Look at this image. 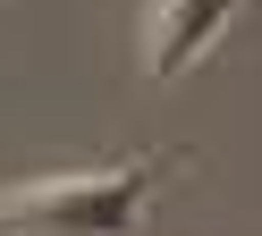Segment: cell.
I'll return each instance as SVG.
<instances>
[{
  "label": "cell",
  "instance_id": "cell-1",
  "mask_svg": "<svg viewBox=\"0 0 262 236\" xmlns=\"http://www.w3.org/2000/svg\"><path fill=\"white\" fill-rule=\"evenodd\" d=\"M161 160H119L93 177H42L0 194V236H136Z\"/></svg>",
  "mask_w": 262,
  "mask_h": 236
},
{
  "label": "cell",
  "instance_id": "cell-2",
  "mask_svg": "<svg viewBox=\"0 0 262 236\" xmlns=\"http://www.w3.org/2000/svg\"><path fill=\"white\" fill-rule=\"evenodd\" d=\"M245 0H152V17H144V76H186L194 59H203L211 42H220V26L237 17Z\"/></svg>",
  "mask_w": 262,
  "mask_h": 236
}]
</instances>
